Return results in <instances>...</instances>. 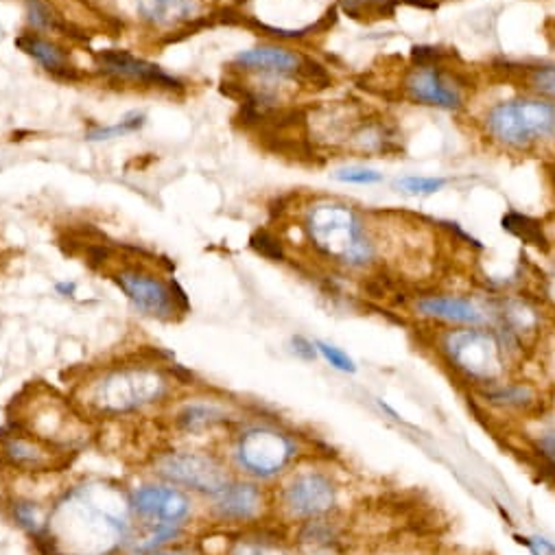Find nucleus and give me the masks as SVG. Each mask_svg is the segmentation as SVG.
Listing matches in <instances>:
<instances>
[{
    "mask_svg": "<svg viewBox=\"0 0 555 555\" xmlns=\"http://www.w3.org/2000/svg\"><path fill=\"white\" fill-rule=\"evenodd\" d=\"M132 503L103 483L73 488L55 505L46 536L64 555H112L123 547Z\"/></svg>",
    "mask_w": 555,
    "mask_h": 555,
    "instance_id": "1",
    "label": "nucleus"
},
{
    "mask_svg": "<svg viewBox=\"0 0 555 555\" xmlns=\"http://www.w3.org/2000/svg\"><path fill=\"white\" fill-rule=\"evenodd\" d=\"M304 228L324 256L350 267L365 265L372 258V243L361 217L350 206L322 199L306 210Z\"/></svg>",
    "mask_w": 555,
    "mask_h": 555,
    "instance_id": "2",
    "label": "nucleus"
},
{
    "mask_svg": "<svg viewBox=\"0 0 555 555\" xmlns=\"http://www.w3.org/2000/svg\"><path fill=\"white\" fill-rule=\"evenodd\" d=\"M486 132L507 149H531L555 140V101L516 97L492 105Z\"/></svg>",
    "mask_w": 555,
    "mask_h": 555,
    "instance_id": "3",
    "label": "nucleus"
},
{
    "mask_svg": "<svg viewBox=\"0 0 555 555\" xmlns=\"http://www.w3.org/2000/svg\"><path fill=\"white\" fill-rule=\"evenodd\" d=\"M169 389V381L158 368L127 365L118 368L92 385L90 403L103 413H129L158 403Z\"/></svg>",
    "mask_w": 555,
    "mask_h": 555,
    "instance_id": "4",
    "label": "nucleus"
},
{
    "mask_svg": "<svg viewBox=\"0 0 555 555\" xmlns=\"http://www.w3.org/2000/svg\"><path fill=\"white\" fill-rule=\"evenodd\" d=\"M444 352L457 370L479 381H492L503 372V352L499 339L488 330L468 326L455 330L444 341Z\"/></svg>",
    "mask_w": 555,
    "mask_h": 555,
    "instance_id": "5",
    "label": "nucleus"
},
{
    "mask_svg": "<svg viewBox=\"0 0 555 555\" xmlns=\"http://www.w3.org/2000/svg\"><path fill=\"white\" fill-rule=\"evenodd\" d=\"M234 455L245 472L269 479L289 466L295 455V444L289 435L276 429L256 427L241 435Z\"/></svg>",
    "mask_w": 555,
    "mask_h": 555,
    "instance_id": "6",
    "label": "nucleus"
},
{
    "mask_svg": "<svg viewBox=\"0 0 555 555\" xmlns=\"http://www.w3.org/2000/svg\"><path fill=\"white\" fill-rule=\"evenodd\" d=\"M156 472L167 479L171 486L186 488L199 494H215L230 481L228 472L215 457L199 451H180L169 453L158 459Z\"/></svg>",
    "mask_w": 555,
    "mask_h": 555,
    "instance_id": "7",
    "label": "nucleus"
},
{
    "mask_svg": "<svg viewBox=\"0 0 555 555\" xmlns=\"http://www.w3.org/2000/svg\"><path fill=\"white\" fill-rule=\"evenodd\" d=\"M114 280L140 313L156 320H171L177 311V302H186L184 293L175 295L171 282H164L160 276L143 269H121Z\"/></svg>",
    "mask_w": 555,
    "mask_h": 555,
    "instance_id": "8",
    "label": "nucleus"
},
{
    "mask_svg": "<svg viewBox=\"0 0 555 555\" xmlns=\"http://www.w3.org/2000/svg\"><path fill=\"white\" fill-rule=\"evenodd\" d=\"M405 92L413 103L438 110H462L464 90L459 81L438 64H418L409 70Z\"/></svg>",
    "mask_w": 555,
    "mask_h": 555,
    "instance_id": "9",
    "label": "nucleus"
},
{
    "mask_svg": "<svg viewBox=\"0 0 555 555\" xmlns=\"http://www.w3.org/2000/svg\"><path fill=\"white\" fill-rule=\"evenodd\" d=\"M335 501L333 481L322 472H300L282 490V505L293 518H320L333 510Z\"/></svg>",
    "mask_w": 555,
    "mask_h": 555,
    "instance_id": "10",
    "label": "nucleus"
},
{
    "mask_svg": "<svg viewBox=\"0 0 555 555\" xmlns=\"http://www.w3.org/2000/svg\"><path fill=\"white\" fill-rule=\"evenodd\" d=\"M132 510L147 521L182 525L191 516L193 501L177 486H143L129 497Z\"/></svg>",
    "mask_w": 555,
    "mask_h": 555,
    "instance_id": "11",
    "label": "nucleus"
},
{
    "mask_svg": "<svg viewBox=\"0 0 555 555\" xmlns=\"http://www.w3.org/2000/svg\"><path fill=\"white\" fill-rule=\"evenodd\" d=\"M105 3L121 11V16L156 29H173L191 22L202 7L199 0H105Z\"/></svg>",
    "mask_w": 555,
    "mask_h": 555,
    "instance_id": "12",
    "label": "nucleus"
},
{
    "mask_svg": "<svg viewBox=\"0 0 555 555\" xmlns=\"http://www.w3.org/2000/svg\"><path fill=\"white\" fill-rule=\"evenodd\" d=\"M234 66L243 70V73L271 81L295 79L306 70V62L300 53L269 44L241 51L234 57Z\"/></svg>",
    "mask_w": 555,
    "mask_h": 555,
    "instance_id": "13",
    "label": "nucleus"
},
{
    "mask_svg": "<svg viewBox=\"0 0 555 555\" xmlns=\"http://www.w3.org/2000/svg\"><path fill=\"white\" fill-rule=\"evenodd\" d=\"M97 66L103 75L118 81H132V84H143L151 88H177L180 81L156 64L145 62V59L134 57L125 51H103L97 55Z\"/></svg>",
    "mask_w": 555,
    "mask_h": 555,
    "instance_id": "14",
    "label": "nucleus"
},
{
    "mask_svg": "<svg viewBox=\"0 0 555 555\" xmlns=\"http://www.w3.org/2000/svg\"><path fill=\"white\" fill-rule=\"evenodd\" d=\"M212 499V512L221 521L247 523L263 510V494L254 483H232L228 481Z\"/></svg>",
    "mask_w": 555,
    "mask_h": 555,
    "instance_id": "15",
    "label": "nucleus"
},
{
    "mask_svg": "<svg viewBox=\"0 0 555 555\" xmlns=\"http://www.w3.org/2000/svg\"><path fill=\"white\" fill-rule=\"evenodd\" d=\"M418 311L424 317H433V320L451 322V324H464V326H481L486 324V313H483L475 302L466 298H457V295H431L418 302Z\"/></svg>",
    "mask_w": 555,
    "mask_h": 555,
    "instance_id": "16",
    "label": "nucleus"
},
{
    "mask_svg": "<svg viewBox=\"0 0 555 555\" xmlns=\"http://www.w3.org/2000/svg\"><path fill=\"white\" fill-rule=\"evenodd\" d=\"M16 44L53 75H70V70H73L70 68L68 55L57 44L40 38V35H22V38L16 40Z\"/></svg>",
    "mask_w": 555,
    "mask_h": 555,
    "instance_id": "17",
    "label": "nucleus"
},
{
    "mask_svg": "<svg viewBox=\"0 0 555 555\" xmlns=\"http://www.w3.org/2000/svg\"><path fill=\"white\" fill-rule=\"evenodd\" d=\"M3 455L14 466L27 468V470H40L44 466H49L51 462L49 453H46L38 442L20 438V435H11V438L5 440Z\"/></svg>",
    "mask_w": 555,
    "mask_h": 555,
    "instance_id": "18",
    "label": "nucleus"
},
{
    "mask_svg": "<svg viewBox=\"0 0 555 555\" xmlns=\"http://www.w3.org/2000/svg\"><path fill=\"white\" fill-rule=\"evenodd\" d=\"M147 121V116L145 114H129L125 118H121V121L114 123V125H105V127H92L90 132L86 134V138L90 140V143H101V140H112V138H123L127 134H134L138 132V129H143Z\"/></svg>",
    "mask_w": 555,
    "mask_h": 555,
    "instance_id": "19",
    "label": "nucleus"
},
{
    "mask_svg": "<svg viewBox=\"0 0 555 555\" xmlns=\"http://www.w3.org/2000/svg\"><path fill=\"white\" fill-rule=\"evenodd\" d=\"M448 184L444 177H429V175H405L396 182V188L403 195L409 197H429L440 193L442 188Z\"/></svg>",
    "mask_w": 555,
    "mask_h": 555,
    "instance_id": "20",
    "label": "nucleus"
},
{
    "mask_svg": "<svg viewBox=\"0 0 555 555\" xmlns=\"http://www.w3.org/2000/svg\"><path fill=\"white\" fill-rule=\"evenodd\" d=\"M223 413L215 405H188L180 413V424L186 431H202L221 420Z\"/></svg>",
    "mask_w": 555,
    "mask_h": 555,
    "instance_id": "21",
    "label": "nucleus"
},
{
    "mask_svg": "<svg viewBox=\"0 0 555 555\" xmlns=\"http://www.w3.org/2000/svg\"><path fill=\"white\" fill-rule=\"evenodd\" d=\"M11 518L25 529L29 531V534H35L38 536L40 531L44 529V518H42V512H40V507L31 503V501H14L11 503Z\"/></svg>",
    "mask_w": 555,
    "mask_h": 555,
    "instance_id": "22",
    "label": "nucleus"
},
{
    "mask_svg": "<svg viewBox=\"0 0 555 555\" xmlns=\"http://www.w3.org/2000/svg\"><path fill=\"white\" fill-rule=\"evenodd\" d=\"M341 5L350 16L385 18L394 11L396 0H341Z\"/></svg>",
    "mask_w": 555,
    "mask_h": 555,
    "instance_id": "23",
    "label": "nucleus"
},
{
    "mask_svg": "<svg viewBox=\"0 0 555 555\" xmlns=\"http://www.w3.org/2000/svg\"><path fill=\"white\" fill-rule=\"evenodd\" d=\"M182 534V525H175V523H162L156 525V529L151 531V534L136 545V549L140 553H153V551H160L164 545H169L171 540H175L177 536Z\"/></svg>",
    "mask_w": 555,
    "mask_h": 555,
    "instance_id": "24",
    "label": "nucleus"
},
{
    "mask_svg": "<svg viewBox=\"0 0 555 555\" xmlns=\"http://www.w3.org/2000/svg\"><path fill=\"white\" fill-rule=\"evenodd\" d=\"M333 180L344 182V184H357V186H370V184H379L383 180V173H379L376 169H368V167H344L333 171Z\"/></svg>",
    "mask_w": 555,
    "mask_h": 555,
    "instance_id": "25",
    "label": "nucleus"
},
{
    "mask_svg": "<svg viewBox=\"0 0 555 555\" xmlns=\"http://www.w3.org/2000/svg\"><path fill=\"white\" fill-rule=\"evenodd\" d=\"M315 348L326 359V363L333 365L335 370H339V372H354V370H357V365H354V361L341 348H337L333 344H326V341H315Z\"/></svg>",
    "mask_w": 555,
    "mask_h": 555,
    "instance_id": "26",
    "label": "nucleus"
},
{
    "mask_svg": "<svg viewBox=\"0 0 555 555\" xmlns=\"http://www.w3.org/2000/svg\"><path fill=\"white\" fill-rule=\"evenodd\" d=\"M529 86L536 92L545 94L549 99H555V66H538L531 68Z\"/></svg>",
    "mask_w": 555,
    "mask_h": 555,
    "instance_id": "27",
    "label": "nucleus"
},
{
    "mask_svg": "<svg viewBox=\"0 0 555 555\" xmlns=\"http://www.w3.org/2000/svg\"><path fill=\"white\" fill-rule=\"evenodd\" d=\"M29 20L35 29L53 27V16H49V9H46V5L38 3V0H31L29 3Z\"/></svg>",
    "mask_w": 555,
    "mask_h": 555,
    "instance_id": "28",
    "label": "nucleus"
},
{
    "mask_svg": "<svg viewBox=\"0 0 555 555\" xmlns=\"http://www.w3.org/2000/svg\"><path fill=\"white\" fill-rule=\"evenodd\" d=\"M538 448L542 455H547L555 462V420L549 422L547 427L538 433Z\"/></svg>",
    "mask_w": 555,
    "mask_h": 555,
    "instance_id": "29",
    "label": "nucleus"
},
{
    "mask_svg": "<svg viewBox=\"0 0 555 555\" xmlns=\"http://www.w3.org/2000/svg\"><path fill=\"white\" fill-rule=\"evenodd\" d=\"M234 555H287L285 551H280L278 547L263 545V542H245Z\"/></svg>",
    "mask_w": 555,
    "mask_h": 555,
    "instance_id": "30",
    "label": "nucleus"
},
{
    "mask_svg": "<svg viewBox=\"0 0 555 555\" xmlns=\"http://www.w3.org/2000/svg\"><path fill=\"white\" fill-rule=\"evenodd\" d=\"M293 346H295V352L302 354L304 359H315V344H311L309 339H304V337H293Z\"/></svg>",
    "mask_w": 555,
    "mask_h": 555,
    "instance_id": "31",
    "label": "nucleus"
},
{
    "mask_svg": "<svg viewBox=\"0 0 555 555\" xmlns=\"http://www.w3.org/2000/svg\"><path fill=\"white\" fill-rule=\"evenodd\" d=\"M55 291L59 295H64V298H73V295L77 293V285H75V282H57Z\"/></svg>",
    "mask_w": 555,
    "mask_h": 555,
    "instance_id": "32",
    "label": "nucleus"
},
{
    "mask_svg": "<svg viewBox=\"0 0 555 555\" xmlns=\"http://www.w3.org/2000/svg\"><path fill=\"white\" fill-rule=\"evenodd\" d=\"M145 555H175V553H162V551H153V553H145Z\"/></svg>",
    "mask_w": 555,
    "mask_h": 555,
    "instance_id": "33",
    "label": "nucleus"
}]
</instances>
